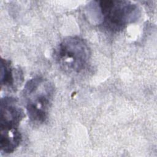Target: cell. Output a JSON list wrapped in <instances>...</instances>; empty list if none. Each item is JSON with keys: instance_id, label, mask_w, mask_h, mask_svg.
Masks as SVG:
<instances>
[{"instance_id": "1", "label": "cell", "mask_w": 157, "mask_h": 157, "mask_svg": "<svg viewBox=\"0 0 157 157\" xmlns=\"http://www.w3.org/2000/svg\"><path fill=\"white\" fill-rule=\"evenodd\" d=\"M54 94V86L44 77L37 76L25 84L23 96L30 121L40 124L46 121Z\"/></svg>"}, {"instance_id": "2", "label": "cell", "mask_w": 157, "mask_h": 157, "mask_svg": "<svg viewBox=\"0 0 157 157\" xmlns=\"http://www.w3.org/2000/svg\"><path fill=\"white\" fill-rule=\"evenodd\" d=\"M100 11L101 25L111 33H117L136 21L140 15L136 4L127 1H96Z\"/></svg>"}, {"instance_id": "3", "label": "cell", "mask_w": 157, "mask_h": 157, "mask_svg": "<svg viewBox=\"0 0 157 157\" xmlns=\"http://www.w3.org/2000/svg\"><path fill=\"white\" fill-rule=\"evenodd\" d=\"M90 49L86 42L77 36L64 39L58 46L55 53L56 59L65 72L78 73L88 63Z\"/></svg>"}, {"instance_id": "4", "label": "cell", "mask_w": 157, "mask_h": 157, "mask_svg": "<svg viewBox=\"0 0 157 157\" xmlns=\"http://www.w3.org/2000/svg\"><path fill=\"white\" fill-rule=\"evenodd\" d=\"M25 116L23 109L14 98L6 96L1 100V131L18 130Z\"/></svg>"}, {"instance_id": "5", "label": "cell", "mask_w": 157, "mask_h": 157, "mask_svg": "<svg viewBox=\"0 0 157 157\" xmlns=\"http://www.w3.org/2000/svg\"><path fill=\"white\" fill-rule=\"evenodd\" d=\"M1 83L2 86L13 89L15 83V72L10 61L2 59L1 64Z\"/></svg>"}]
</instances>
